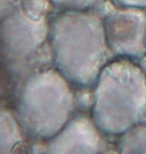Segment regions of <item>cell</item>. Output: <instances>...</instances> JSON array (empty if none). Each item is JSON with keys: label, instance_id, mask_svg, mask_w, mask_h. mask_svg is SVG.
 I'll return each mask as SVG.
<instances>
[]
</instances>
